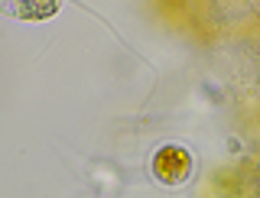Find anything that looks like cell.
Instances as JSON below:
<instances>
[{
	"instance_id": "obj_1",
	"label": "cell",
	"mask_w": 260,
	"mask_h": 198,
	"mask_svg": "<svg viewBox=\"0 0 260 198\" xmlns=\"http://www.w3.org/2000/svg\"><path fill=\"white\" fill-rule=\"evenodd\" d=\"M65 0H0V13L20 23H46L62 10Z\"/></svg>"
}]
</instances>
